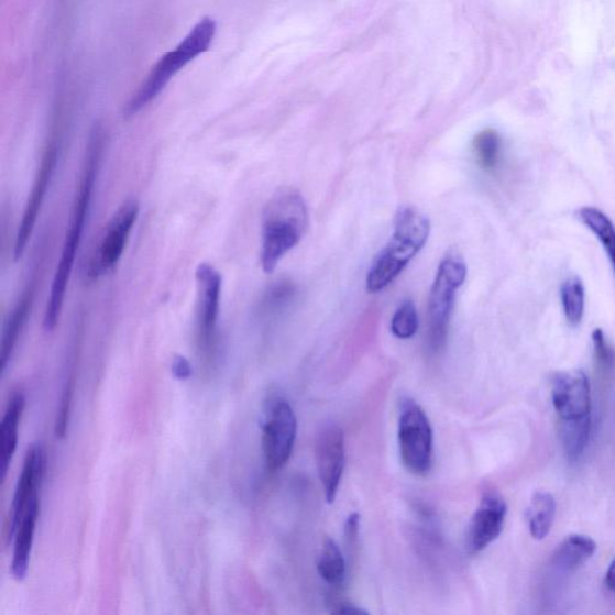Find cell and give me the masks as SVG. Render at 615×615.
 Segmentation results:
<instances>
[{
	"instance_id": "cell-29",
	"label": "cell",
	"mask_w": 615,
	"mask_h": 615,
	"mask_svg": "<svg viewBox=\"0 0 615 615\" xmlns=\"http://www.w3.org/2000/svg\"><path fill=\"white\" fill-rule=\"evenodd\" d=\"M360 530V516L358 514H352L349 516L345 525V539L349 548L356 546L359 540Z\"/></svg>"
},
{
	"instance_id": "cell-22",
	"label": "cell",
	"mask_w": 615,
	"mask_h": 615,
	"mask_svg": "<svg viewBox=\"0 0 615 615\" xmlns=\"http://www.w3.org/2000/svg\"><path fill=\"white\" fill-rule=\"evenodd\" d=\"M503 139L494 129H484L473 142L477 165L488 174L499 168L503 161Z\"/></svg>"
},
{
	"instance_id": "cell-21",
	"label": "cell",
	"mask_w": 615,
	"mask_h": 615,
	"mask_svg": "<svg viewBox=\"0 0 615 615\" xmlns=\"http://www.w3.org/2000/svg\"><path fill=\"white\" fill-rule=\"evenodd\" d=\"M560 439L570 461H579L584 453L592 431L591 416L575 420H560Z\"/></svg>"
},
{
	"instance_id": "cell-6",
	"label": "cell",
	"mask_w": 615,
	"mask_h": 615,
	"mask_svg": "<svg viewBox=\"0 0 615 615\" xmlns=\"http://www.w3.org/2000/svg\"><path fill=\"white\" fill-rule=\"evenodd\" d=\"M398 442L405 468L426 475L433 462V430L420 405L411 398L400 403Z\"/></svg>"
},
{
	"instance_id": "cell-5",
	"label": "cell",
	"mask_w": 615,
	"mask_h": 615,
	"mask_svg": "<svg viewBox=\"0 0 615 615\" xmlns=\"http://www.w3.org/2000/svg\"><path fill=\"white\" fill-rule=\"evenodd\" d=\"M466 273V265L460 256L449 255L439 265L428 300L427 344L431 353H439L447 347L455 295L464 284Z\"/></svg>"
},
{
	"instance_id": "cell-12",
	"label": "cell",
	"mask_w": 615,
	"mask_h": 615,
	"mask_svg": "<svg viewBox=\"0 0 615 615\" xmlns=\"http://www.w3.org/2000/svg\"><path fill=\"white\" fill-rule=\"evenodd\" d=\"M552 400L560 420L591 416V384L582 371L557 373L552 378Z\"/></svg>"
},
{
	"instance_id": "cell-10",
	"label": "cell",
	"mask_w": 615,
	"mask_h": 615,
	"mask_svg": "<svg viewBox=\"0 0 615 615\" xmlns=\"http://www.w3.org/2000/svg\"><path fill=\"white\" fill-rule=\"evenodd\" d=\"M59 156V147L56 142H50L42 156L41 165L33 182L28 204H25L22 220L17 233L14 244V257L20 260L35 229L36 220L41 215L42 206L45 201L52 178H54Z\"/></svg>"
},
{
	"instance_id": "cell-16",
	"label": "cell",
	"mask_w": 615,
	"mask_h": 615,
	"mask_svg": "<svg viewBox=\"0 0 615 615\" xmlns=\"http://www.w3.org/2000/svg\"><path fill=\"white\" fill-rule=\"evenodd\" d=\"M39 496L34 498L25 508L20 526L15 532L14 554H12L11 573L14 579L22 581L28 575L31 552L34 541V534L39 518Z\"/></svg>"
},
{
	"instance_id": "cell-2",
	"label": "cell",
	"mask_w": 615,
	"mask_h": 615,
	"mask_svg": "<svg viewBox=\"0 0 615 615\" xmlns=\"http://www.w3.org/2000/svg\"><path fill=\"white\" fill-rule=\"evenodd\" d=\"M308 228V209L304 196L284 188L267 205L261 242V266L272 273L281 260L304 239Z\"/></svg>"
},
{
	"instance_id": "cell-18",
	"label": "cell",
	"mask_w": 615,
	"mask_h": 615,
	"mask_svg": "<svg viewBox=\"0 0 615 615\" xmlns=\"http://www.w3.org/2000/svg\"><path fill=\"white\" fill-rule=\"evenodd\" d=\"M596 552V543L585 535H570L556 549L554 565L564 571H574L585 564Z\"/></svg>"
},
{
	"instance_id": "cell-24",
	"label": "cell",
	"mask_w": 615,
	"mask_h": 615,
	"mask_svg": "<svg viewBox=\"0 0 615 615\" xmlns=\"http://www.w3.org/2000/svg\"><path fill=\"white\" fill-rule=\"evenodd\" d=\"M320 578L331 586H340L347 579V560L342 549L332 539H326L318 561Z\"/></svg>"
},
{
	"instance_id": "cell-13",
	"label": "cell",
	"mask_w": 615,
	"mask_h": 615,
	"mask_svg": "<svg viewBox=\"0 0 615 615\" xmlns=\"http://www.w3.org/2000/svg\"><path fill=\"white\" fill-rule=\"evenodd\" d=\"M507 515V505L501 495L488 493L483 496L466 530V548L470 553H480L499 538Z\"/></svg>"
},
{
	"instance_id": "cell-1",
	"label": "cell",
	"mask_w": 615,
	"mask_h": 615,
	"mask_svg": "<svg viewBox=\"0 0 615 615\" xmlns=\"http://www.w3.org/2000/svg\"><path fill=\"white\" fill-rule=\"evenodd\" d=\"M103 142V129L98 124L91 130L89 135L80 187H78L74 200L59 263L55 272L54 281H52L51 292L47 298L43 322L46 332H54L62 317L64 300L65 296H67L78 248H80L84 238L91 200H94Z\"/></svg>"
},
{
	"instance_id": "cell-30",
	"label": "cell",
	"mask_w": 615,
	"mask_h": 615,
	"mask_svg": "<svg viewBox=\"0 0 615 615\" xmlns=\"http://www.w3.org/2000/svg\"><path fill=\"white\" fill-rule=\"evenodd\" d=\"M332 606L333 609H331V612L333 614H347V615L366 614L365 611L359 608L355 605L349 604V602L345 601L333 602Z\"/></svg>"
},
{
	"instance_id": "cell-7",
	"label": "cell",
	"mask_w": 615,
	"mask_h": 615,
	"mask_svg": "<svg viewBox=\"0 0 615 615\" xmlns=\"http://www.w3.org/2000/svg\"><path fill=\"white\" fill-rule=\"evenodd\" d=\"M196 339L205 358L215 355L218 343V321L222 279L221 274L211 265L202 263L196 270Z\"/></svg>"
},
{
	"instance_id": "cell-28",
	"label": "cell",
	"mask_w": 615,
	"mask_h": 615,
	"mask_svg": "<svg viewBox=\"0 0 615 615\" xmlns=\"http://www.w3.org/2000/svg\"><path fill=\"white\" fill-rule=\"evenodd\" d=\"M172 372L178 381H188L193 374L191 364L185 356L177 355L173 361Z\"/></svg>"
},
{
	"instance_id": "cell-14",
	"label": "cell",
	"mask_w": 615,
	"mask_h": 615,
	"mask_svg": "<svg viewBox=\"0 0 615 615\" xmlns=\"http://www.w3.org/2000/svg\"><path fill=\"white\" fill-rule=\"evenodd\" d=\"M46 466V454L41 444H32L25 454L21 476L18 482L14 502L11 505L8 540L14 539L21 519L31 501L37 495Z\"/></svg>"
},
{
	"instance_id": "cell-9",
	"label": "cell",
	"mask_w": 615,
	"mask_h": 615,
	"mask_svg": "<svg viewBox=\"0 0 615 615\" xmlns=\"http://www.w3.org/2000/svg\"><path fill=\"white\" fill-rule=\"evenodd\" d=\"M297 436V418L285 399H274L266 414L263 431V451L271 471L282 469L294 451Z\"/></svg>"
},
{
	"instance_id": "cell-8",
	"label": "cell",
	"mask_w": 615,
	"mask_h": 615,
	"mask_svg": "<svg viewBox=\"0 0 615 615\" xmlns=\"http://www.w3.org/2000/svg\"><path fill=\"white\" fill-rule=\"evenodd\" d=\"M139 213L140 204L136 200H128L117 209L105 230L96 255L91 259L88 268V277L91 281L107 276L120 263Z\"/></svg>"
},
{
	"instance_id": "cell-26",
	"label": "cell",
	"mask_w": 615,
	"mask_h": 615,
	"mask_svg": "<svg viewBox=\"0 0 615 615\" xmlns=\"http://www.w3.org/2000/svg\"><path fill=\"white\" fill-rule=\"evenodd\" d=\"M418 325L420 323L415 305L411 300H404L392 319V333L399 339H410L417 333Z\"/></svg>"
},
{
	"instance_id": "cell-4",
	"label": "cell",
	"mask_w": 615,
	"mask_h": 615,
	"mask_svg": "<svg viewBox=\"0 0 615 615\" xmlns=\"http://www.w3.org/2000/svg\"><path fill=\"white\" fill-rule=\"evenodd\" d=\"M216 32L217 24L212 19L205 18L196 24L175 50L169 51L156 63L147 80L142 84L138 94L128 102L124 114L132 117L149 107L180 69L211 46Z\"/></svg>"
},
{
	"instance_id": "cell-31",
	"label": "cell",
	"mask_w": 615,
	"mask_h": 615,
	"mask_svg": "<svg viewBox=\"0 0 615 615\" xmlns=\"http://www.w3.org/2000/svg\"><path fill=\"white\" fill-rule=\"evenodd\" d=\"M606 584L611 589V591H615V559L612 561V564L608 568L606 574Z\"/></svg>"
},
{
	"instance_id": "cell-3",
	"label": "cell",
	"mask_w": 615,
	"mask_h": 615,
	"mask_svg": "<svg viewBox=\"0 0 615 615\" xmlns=\"http://www.w3.org/2000/svg\"><path fill=\"white\" fill-rule=\"evenodd\" d=\"M429 219L414 207H402L395 219V232L378 253L366 277V290L378 293L394 283L420 253L429 238Z\"/></svg>"
},
{
	"instance_id": "cell-11",
	"label": "cell",
	"mask_w": 615,
	"mask_h": 615,
	"mask_svg": "<svg viewBox=\"0 0 615 615\" xmlns=\"http://www.w3.org/2000/svg\"><path fill=\"white\" fill-rule=\"evenodd\" d=\"M317 465L326 501L332 504L342 481L345 468V439L343 429L325 426L317 439Z\"/></svg>"
},
{
	"instance_id": "cell-15",
	"label": "cell",
	"mask_w": 615,
	"mask_h": 615,
	"mask_svg": "<svg viewBox=\"0 0 615 615\" xmlns=\"http://www.w3.org/2000/svg\"><path fill=\"white\" fill-rule=\"evenodd\" d=\"M35 292L36 281L32 278L31 282L25 285L14 309L11 310L6 321L2 345H0V366H2L3 373L12 358V353L15 351L24 327L30 319L34 305Z\"/></svg>"
},
{
	"instance_id": "cell-19",
	"label": "cell",
	"mask_w": 615,
	"mask_h": 615,
	"mask_svg": "<svg viewBox=\"0 0 615 615\" xmlns=\"http://www.w3.org/2000/svg\"><path fill=\"white\" fill-rule=\"evenodd\" d=\"M297 294V286L290 281L273 283L260 299L257 317L264 319L282 317L283 312L295 303Z\"/></svg>"
},
{
	"instance_id": "cell-17",
	"label": "cell",
	"mask_w": 615,
	"mask_h": 615,
	"mask_svg": "<svg viewBox=\"0 0 615 615\" xmlns=\"http://www.w3.org/2000/svg\"><path fill=\"white\" fill-rule=\"evenodd\" d=\"M24 407L25 398L22 392L12 394L0 428V475L3 481L18 448L19 425Z\"/></svg>"
},
{
	"instance_id": "cell-27",
	"label": "cell",
	"mask_w": 615,
	"mask_h": 615,
	"mask_svg": "<svg viewBox=\"0 0 615 615\" xmlns=\"http://www.w3.org/2000/svg\"><path fill=\"white\" fill-rule=\"evenodd\" d=\"M75 378L70 375L67 385H65L59 402V409L56 418L55 433L58 439H63L67 435L69 425V416L72 410V402L74 397Z\"/></svg>"
},
{
	"instance_id": "cell-23",
	"label": "cell",
	"mask_w": 615,
	"mask_h": 615,
	"mask_svg": "<svg viewBox=\"0 0 615 615\" xmlns=\"http://www.w3.org/2000/svg\"><path fill=\"white\" fill-rule=\"evenodd\" d=\"M579 218L604 246L615 273V226L613 221L595 207L581 208Z\"/></svg>"
},
{
	"instance_id": "cell-25",
	"label": "cell",
	"mask_w": 615,
	"mask_h": 615,
	"mask_svg": "<svg viewBox=\"0 0 615 615\" xmlns=\"http://www.w3.org/2000/svg\"><path fill=\"white\" fill-rule=\"evenodd\" d=\"M561 306L568 323L581 325L585 311V287L579 277H570L561 285Z\"/></svg>"
},
{
	"instance_id": "cell-20",
	"label": "cell",
	"mask_w": 615,
	"mask_h": 615,
	"mask_svg": "<svg viewBox=\"0 0 615 615\" xmlns=\"http://www.w3.org/2000/svg\"><path fill=\"white\" fill-rule=\"evenodd\" d=\"M557 512L552 494L538 492L532 496L528 509V521L531 536L535 540H543L551 531Z\"/></svg>"
}]
</instances>
